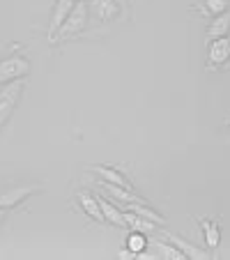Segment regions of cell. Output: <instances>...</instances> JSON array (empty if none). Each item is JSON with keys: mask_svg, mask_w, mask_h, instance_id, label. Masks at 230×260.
I'll return each mask as SVG.
<instances>
[{"mask_svg": "<svg viewBox=\"0 0 230 260\" xmlns=\"http://www.w3.org/2000/svg\"><path fill=\"white\" fill-rule=\"evenodd\" d=\"M92 171H94V173H99V175H102L106 182H111V184H120V187H129V189H134L132 184H129L127 177H124L122 173L113 171V168H106V166H94Z\"/></svg>", "mask_w": 230, "mask_h": 260, "instance_id": "cell-13", "label": "cell"}, {"mask_svg": "<svg viewBox=\"0 0 230 260\" xmlns=\"http://www.w3.org/2000/svg\"><path fill=\"white\" fill-rule=\"evenodd\" d=\"M37 191H40V187L30 184V187H14V189H10V191L0 193V210L19 205L21 201H25L28 196H32V193H37Z\"/></svg>", "mask_w": 230, "mask_h": 260, "instance_id": "cell-5", "label": "cell"}, {"mask_svg": "<svg viewBox=\"0 0 230 260\" xmlns=\"http://www.w3.org/2000/svg\"><path fill=\"white\" fill-rule=\"evenodd\" d=\"M5 219V210H0V221Z\"/></svg>", "mask_w": 230, "mask_h": 260, "instance_id": "cell-20", "label": "cell"}, {"mask_svg": "<svg viewBox=\"0 0 230 260\" xmlns=\"http://www.w3.org/2000/svg\"><path fill=\"white\" fill-rule=\"evenodd\" d=\"M97 203L104 212V221H111V223H115V226H127V223H124V214L120 212L118 205H113V203L104 201V198H97Z\"/></svg>", "mask_w": 230, "mask_h": 260, "instance_id": "cell-10", "label": "cell"}, {"mask_svg": "<svg viewBox=\"0 0 230 260\" xmlns=\"http://www.w3.org/2000/svg\"><path fill=\"white\" fill-rule=\"evenodd\" d=\"M23 81L16 79L14 83H10L3 92H0V127L7 122V118H10V113L14 111L16 102H19L21 92H23Z\"/></svg>", "mask_w": 230, "mask_h": 260, "instance_id": "cell-3", "label": "cell"}, {"mask_svg": "<svg viewBox=\"0 0 230 260\" xmlns=\"http://www.w3.org/2000/svg\"><path fill=\"white\" fill-rule=\"evenodd\" d=\"M122 214H124V223L132 226L134 231H141V233H152L154 231V223H152L150 219H143V216L136 214V212H122Z\"/></svg>", "mask_w": 230, "mask_h": 260, "instance_id": "cell-11", "label": "cell"}, {"mask_svg": "<svg viewBox=\"0 0 230 260\" xmlns=\"http://www.w3.org/2000/svg\"><path fill=\"white\" fill-rule=\"evenodd\" d=\"M79 203H81V207H83V210L88 212L90 216H92V219L104 221V212H102V207H99V203H97V198H94V196H90V193L81 191V193H79Z\"/></svg>", "mask_w": 230, "mask_h": 260, "instance_id": "cell-12", "label": "cell"}, {"mask_svg": "<svg viewBox=\"0 0 230 260\" xmlns=\"http://www.w3.org/2000/svg\"><path fill=\"white\" fill-rule=\"evenodd\" d=\"M85 21H88V3H85V0H79V3L74 5V10L69 12V16L64 19V23L60 25L58 35H55V42L67 40L72 35L81 32V30L85 28Z\"/></svg>", "mask_w": 230, "mask_h": 260, "instance_id": "cell-1", "label": "cell"}, {"mask_svg": "<svg viewBox=\"0 0 230 260\" xmlns=\"http://www.w3.org/2000/svg\"><path fill=\"white\" fill-rule=\"evenodd\" d=\"M207 58H210L212 67H216V64H223L225 60L230 58V37H228V35H225V37H216V40L212 42Z\"/></svg>", "mask_w": 230, "mask_h": 260, "instance_id": "cell-6", "label": "cell"}, {"mask_svg": "<svg viewBox=\"0 0 230 260\" xmlns=\"http://www.w3.org/2000/svg\"><path fill=\"white\" fill-rule=\"evenodd\" d=\"M102 187L106 189L108 196H113L115 201L124 203V205H132V203H147V201H143L141 196H136L134 189H129V187H120V184H111V182H104Z\"/></svg>", "mask_w": 230, "mask_h": 260, "instance_id": "cell-7", "label": "cell"}, {"mask_svg": "<svg viewBox=\"0 0 230 260\" xmlns=\"http://www.w3.org/2000/svg\"><path fill=\"white\" fill-rule=\"evenodd\" d=\"M79 0H58L55 3V10H53V16H51V23H49V40L55 42V35H58L60 25L64 23V19L69 16V12L74 10Z\"/></svg>", "mask_w": 230, "mask_h": 260, "instance_id": "cell-4", "label": "cell"}, {"mask_svg": "<svg viewBox=\"0 0 230 260\" xmlns=\"http://www.w3.org/2000/svg\"><path fill=\"white\" fill-rule=\"evenodd\" d=\"M90 10L99 21H111L118 16V3L115 0H90Z\"/></svg>", "mask_w": 230, "mask_h": 260, "instance_id": "cell-8", "label": "cell"}, {"mask_svg": "<svg viewBox=\"0 0 230 260\" xmlns=\"http://www.w3.org/2000/svg\"><path fill=\"white\" fill-rule=\"evenodd\" d=\"M230 30V12H223V14H216L214 21L207 28V37L216 40V37H225Z\"/></svg>", "mask_w": 230, "mask_h": 260, "instance_id": "cell-9", "label": "cell"}, {"mask_svg": "<svg viewBox=\"0 0 230 260\" xmlns=\"http://www.w3.org/2000/svg\"><path fill=\"white\" fill-rule=\"evenodd\" d=\"M201 226H203V233H205V242L210 249H216L219 246V240H221V233H219V226H216L214 221H207L203 219L201 221Z\"/></svg>", "mask_w": 230, "mask_h": 260, "instance_id": "cell-15", "label": "cell"}, {"mask_svg": "<svg viewBox=\"0 0 230 260\" xmlns=\"http://www.w3.org/2000/svg\"><path fill=\"white\" fill-rule=\"evenodd\" d=\"M203 12L205 14H223V12H228V0H205Z\"/></svg>", "mask_w": 230, "mask_h": 260, "instance_id": "cell-18", "label": "cell"}, {"mask_svg": "<svg viewBox=\"0 0 230 260\" xmlns=\"http://www.w3.org/2000/svg\"><path fill=\"white\" fill-rule=\"evenodd\" d=\"M129 210L136 212V214H141L143 219H150L152 223H163V216L157 214V212L152 210L147 203H132V205H129Z\"/></svg>", "mask_w": 230, "mask_h": 260, "instance_id": "cell-16", "label": "cell"}, {"mask_svg": "<svg viewBox=\"0 0 230 260\" xmlns=\"http://www.w3.org/2000/svg\"><path fill=\"white\" fill-rule=\"evenodd\" d=\"M168 240H171L173 244H175L184 255H189V258H198V260L207 258V251H201V249H196V246H191L189 242H184L182 237H177V235H168Z\"/></svg>", "mask_w": 230, "mask_h": 260, "instance_id": "cell-14", "label": "cell"}, {"mask_svg": "<svg viewBox=\"0 0 230 260\" xmlns=\"http://www.w3.org/2000/svg\"><path fill=\"white\" fill-rule=\"evenodd\" d=\"M30 69V62L23 55H12V58L0 60V83H10L21 76H25Z\"/></svg>", "mask_w": 230, "mask_h": 260, "instance_id": "cell-2", "label": "cell"}, {"mask_svg": "<svg viewBox=\"0 0 230 260\" xmlns=\"http://www.w3.org/2000/svg\"><path fill=\"white\" fill-rule=\"evenodd\" d=\"M159 249H161V253H163V255H166V258H177V260L186 258V255H184V253H182V251H180V249H177V246H175V244H171V246H168V244H166V242H159Z\"/></svg>", "mask_w": 230, "mask_h": 260, "instance_id": "cell-19", "label": "cell"}, {"mask_svg": "<svg viewBox=\"0 0 230 260\" xmlns=\"http://www.w3.org/2000/svg\"><path fill=\"white\" fill-rule=\"evenodd\" d=\"M127 246H129V251L132 253H143V249L147 246V240H145V233H141V231H132V235L127 237Z\"/></svg>", "mask_w": 230, "mask_h": 260, "instance_id": "cell-17", "label": "cell"}]
</instances>
